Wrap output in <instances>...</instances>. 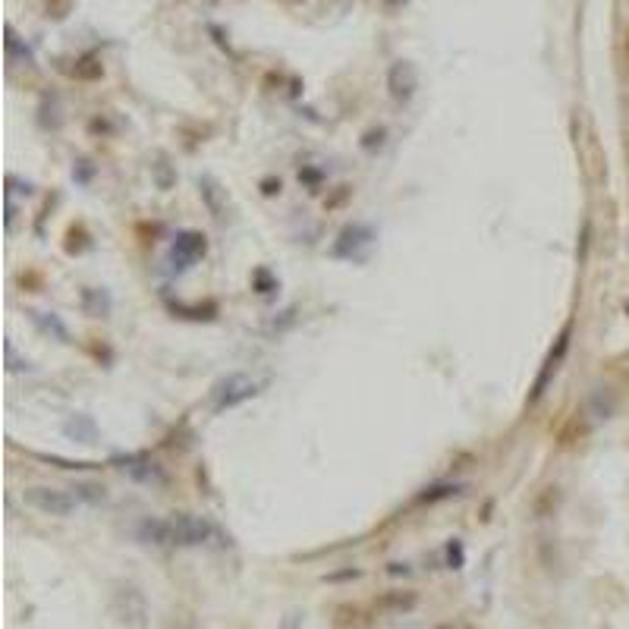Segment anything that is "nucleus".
Segmentation results:
<instances>
[{"mask_svg": "<svg viewBox=\"0 0 629 629\" xmlns=\"http://www.w3.org/2000/svg\"><path fill=\"white\" fill-rule=\"evenodd\" d=\"M388 89L397 101H409L415 91V67L409 60H397L388 69Z\"/></svg>", "mask_w": 629, "mask_h": 629, "instance_id": "5", "label": "nucleus"}, {"mask_svg": "<svg viewBox=\"0 0 629 629\" xmlns=\"http://www.w3.org/2000/svg\"><path fill=\"white\" fill-rule=\"evenodd\" d=\"M73 494L79 498V504H83V500H89V504H101V500L107 498L101 484H76V488H73Z\"/></svg>", "mask_w": 629, "mask_h": 629, "instance_id": "10", "label": "nucleus"}, {"mask_svg": "<svg viewBox=\"0 0 629 629\" xmlns=\"http://www.w3.org/2000/svg\"><path fill=\"white\" fill-rule=\"evenodd\" d=\"M413 608H415L413 592H388V595L378 601V610H394V614H406V610Z\"/></svg>", "mask_w": 629, "mask_h": 629, "instance_id": "9", "label": "nucleus"}, {"mask_svg": "<svg viewBox=\"0 0 629 629\" xmlns=\"http://www.w3.org/2000/svg\"><path fill=\"white\" fill-rule=\"evenodd\" d=\"M626 54H629V35H626Z\"/></svg>", "mask_w": 629, "mask_h": 629, "instance_id": "12", "label": "nucleus"}, {"mask_svg": "<svg viewBox=\"0 0 629 629\" xmlns=\"http://www.w3.org/2000/svg\"><path fill=\"white\" fill-rule=\"evenodd\" d=\"M201 252H205V236H199V233H186L173 242V258L180 256L183 262H193V258H199Z\"/></svg>", "mask_w": 629, "mask_h": 629, "instance_id": "8", "label": "nucleus"}, {"mask_svg": "<svg viewBox=\"0 0 629 629\" xmlns=\"http://www.w3.org/2000/svg\"><path fill=\"white\" fill-rule=\"evenodd\" d=\"M437 629H472V626H466V623H441Z\"/></svg>", "mask_w": 629, "mask_h": 629, "instance_id": "11", "label": "nucleus"}, {"mask_svg": "<svg viewBox=\"0 0 629 629\" xmlns=\"http://www.w3.org/2000/svg\"><path fill=\"white\" fill-rule=\"evenodd\" d=\"M366 623L368 617L359 604H340V608L334 610V626L337 629H362Z\"/></svg>", "mask_w": 629, "mask_h": 629, "instance_id": "7", "label": "nucleus"}, {"mask_svg": "<svg viewBox=\"0 0 629 629\" xmlns=\"http://www.w3.org/2000/svg\"><path fill=\"white\" fill-rule=\"evenodd\" d=\"M570 334H573V327H563V334L557 337V353H551L547 356V362H545V368H541V374H539V381H535V400H539L541 394H545V388L551 384V378L557 374V368H561V362H563V356H567V350H570Z\"/></svg>", "mask_w": 629, "mask_h": 629, "instance_id": "6", "label": "nucleus"}, {"mask_svg": "<svg viewBox=\"0 0 629 629\" xmlns=\"http://www.w3.org/2000/svg\"><path fill=\"white\" fill-rule=\"evenodd\" d=\"M249 397H256V381H249L246 374H233V378L224 381L221 390H217L215 409H233L249 400Z\"/></svg>", "mask_w": 629, "mask_h": 629, "instance_id": "4", "label": "nucleus"}, {"mask_svg": "<svg viewBox=\"0 0 629 629\" xmlns=\"http://www.w3.org/2000/svg\"><path fill=\"white\" fill-rule=\"evenodd\" d=\"M211 532L215 529L208 526L205 519H195L189 513H180V516L170 519V545H201Z\"/></svg>", "mask_w": 629, "mask_h": 629, "instance_id": "3", "label": "nucleus"}, {"mask_svg": "<svg viewBox=\"0 0 629 629\" xmlns=\"http://www.w3.org/2000/svg\"><path fill=\"white\" fill-rule=\"evenodd\" d=\"M114 617H117L120 623H123L126 629H145V598H142V592H138L136 586H120L117 592H114Z\"/></svg>", "mask_w": 629, "mask_h": 629, "instance_id": "2", "label": "nucleus"}, {"mask_svg": "<svg viewBox=\"0 0 629 629\" xmlns=\"http://www.w3.org/2000/svg\"><path fill=\"white\" fill-rule=\"evenodd\" d=\"M26 504L35 507L44 516H73L79 510V498L73 491H63V488H48V484H38V488H28L26 491Z\"/></svg>", "mask_w": 629, "mask_h": 629, "instance_id": "1", "label": "nucleus"}]
</instances>
